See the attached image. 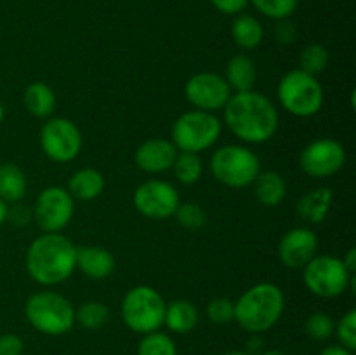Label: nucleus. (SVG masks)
<instances>
[{"label":"nucleus","mask_w":356,"mask_h":355,"mask_svg":"<svg viewBox=\"0 0 356 355\" xmlns=\"http://www.w3.org/2000/svg\"><path fill=\"white\" fill-rule=\"evenodd\" d=\"M222 110L229 131L245 143L268 141L278 129L277 108L261 93L233 94Z\"/></svg>","instance_id":"1"},{"label":"nucleus","mask_w":356,"mask_h":355,"mask_svg":"<svg viewBox=\"0 0 356 355\" xmlns=\"http://www.w3.org/2000/svg\"><path fill=\"white\" fill-rule=\"evenodd\" d=\"M75 268L76 247L61 233H44L28 247L26 270L38 284H61Z\"/></svg>","instance_id":"2"},{"label":"nucleus","mask_w":356,"mask_h":355,"mask_svg":"<svg viewBox=\"0 0 356 355\" xmlns=\"http://www.w3.org/2000/svg\"><path fill=\"white\" fill-rule=\"evenodd\" d=\"M233 306H235L233 320H236L242 329L254 334L264 333L271 329L284 313V292L278 285L261 282L247 289L238 301L233 303Z\"/></svg>","instance_id":"3"},{"label":"nucleus","mask_w":356,"mask_h":355,"mask_svg":"<svg viewBox=\"0 0 356 355\" xmlns=\"http://www.w3.org/2000/svg\"><path fill=\"white\" fill-rule=\"evenodd\" d=\"M28 322L49 336H61L75 324V310L65 296L52 291L35 292L24 305Z\"/></svg>","instance_id":"4"},{"label":"nucleus","mask_w":356,"mask_h":355,"mask_svg":"<svg viewBox=\"0 0 356 355\" xmlns=\"http://www.w3.org/2000/svg\"><path fill=\"white\" fill-rule=\"evenodd\" d=\"M165 301L156 289L138 285L125 294L122 301V317L125 326L139 334L159 331L165 319Z\"/></svg>","instance_id":"5"},{"label":"nucleus","mask_w":356,"mask_h":355,"mask_svg":"<svg viewBox=\"0 0 356 355\" xmlns=\"http://www.w3.org/2000/svg\"><path fill=\"white\" fill-rule=\"evenodd\" d=\"M212 176L229 188H245L254 183L261 173L259 157L252 150L228 145L216 150L211 159Z\"/></svg>","instance_id":"6"},{"label":"nucleus","mask_w":356,"mask_h":355,"mask_svg":"<svg viewBox=\"0 0 356 355\" xmlns=\"http://www.w3.org/2000/svg\"><path fill=\"white\" fill-rule=\"evenodd\" d=\"M278 100L289 113L296 117H312L323 104V89L315 75L292 70L278 84Z\"/></svg>","instance_id":"7"},{"label":"nucleus","mask_w":356,"mask_h":355,"mask_svg":"<svg viewBox=\"0 0 356 355\" xmlns=\"http://www.w3.org/2000/svg\"><path fill=\"white\" fill-rule=\"evenodd\" d=\"M221 136V120L202 110L186 111L172 125V143L186 153H200L211 148Z\"/></svg>","instance_id":"8"},{"label":"nucleus","mask_w":356,"mask_h":355,"mask_svg":"<svg viewBox=\"0 0 356 355\" xmlns=\"http://www.w3.org/2000/svg\"><path fill=\"white\" fill-rule=\"evenodd\" d=\"M343 260L336 256H315L305 267V284L309 292L320 298H336L343 294L351 281Z\"/></svg>","instance_id":"9"},{"label":"nucleus","mask_w":356,"mask_h":355,"mask_svg":"<svg viewBox=\"0 0 356 355\" xmlns=\"http://www.w3.org/2000/svg\"><path fill=\"white\" fill-rule=\"evenodd\" d=\"M40 145L54 162H70L82 148V132L68 118H49L40 131Z\"/></svg>","instance_id":"10"},{"label":"nucleus","mask_w":356,"mask_h":355,"mask_svg":"<svg viewBox=\"0 0 356 355\" xmlns=\"http://www.w3.org/2000/svg\"><path fill=\"white\" fill-rule=\"evenodd\" d=\"M73 197L61 187H49L38 194L33 214L45 233H56L65 228L73 216Z\"/></svg>","instance_id":"11"},{"label":"nucleus","mask_w":356,"mask_h":355,"mask_svg":"<svg viewBox=\"0 0 356 355\" xmlns=\"http://www.w3.org/2000/svg\"><path fill=\"white\" fill-rule=\"evenodd\" d=\"M179 194L170 183L149 180L134 191V205L143 216L152 219H167L179 207Z\"/></svg>","instance_id":"12"},{"label":"nucleus","mask_w":356,"mask_h":355,"mask_svg":"<svg viewBox=\"0 0 356 355\" xmlns=\"http://www.w3.org/2000/svg\"><path fill=\"white\" fill-rule=\"evenodd\" d=\"M346 150L339 141L322 138L312 141L301 153V167L312 178H329L343 169Z\"/></svg>","instance_id":"13"},{"label":"nucleus","mask_w":356,"mask_h":355,"mask_svg":"<svg viewBox=\"0 0 356 355\" xmlns=\"http://www.w3.org/2000/svg\"><path fill=\"white\" fill-rule=\"evenodd\" d=\"M184 94L197 110L212 113V111L222 110L226 106L228 100L232 97V89L225 77L204 72L197 73L188 80L184 86Z\"/></svg>","instance_id":"14"},{"label":"nucleus","mask_w":356,"mask_h":355,"mask_svg":"<svg viewBox=\"0 0 356 355\" xmlns=\"http://www.w3.org/2000/svg\"><path fill=\"white\" fill-rule=\"evenodd\" d=\"M318 251V239L309 228H294L285 233L278 246L280 261L289 268H305Z\"/></svg>","instance_id":"15"},{"label":"nucleus","mask_w":356,"mask_h":355,"mask_svg":"<svg viewBox=\"0 0 356 355\" xmlns=\"http://www.w3.org/2000/svg\"><path fill=\"white\" fill-rule=\"evenodd\" d=\"M177 157V148L174 146L172 141L167 139L153 138L143 143L138 150H136V164L139 169L145 173H163V171L170 169L174 166V160Z\"/></svg>","instance_id":"16"},{"label":"nucleus","mask_w":356,"mask_h":355,"mask_svg":"<svg viewBox=\"0 0 356 355\" xmlns=\"http://www.w3.org/2000/svg\"><path fill=\"white\" fill-rule=\"evenodd\" d=\"M76 267L89 278L103 281L115 270V258L110 251L97 246L76 247Z\"/></svg>","instance_id":"17"},{"label":"nucleus","mask_w":356,"mask_h":355,"mask_svg":"<svg viewBox=\"0 0 356 355\" xmlns=\"http://www.w3.org/2000/svg\"><path fill=\"white\" fill-rule=\"evenodd\" d=\"M257 79L256 63L245 54H238L232 58L226 66L225 80L228 82L229 89H235L236 93H247L252 90Z\"/></svg>","instance_id":"18"},{"label":"nucleus","mask_w":356,"mask_h":355,"mask_svg":"<svg viewBox=\"0 0 356 355\" xmlns=\"http://www.w3.org/2000/svg\"><path fill=\"white\" fill-rule=\"evenodd\" d=\"M332 190L318 188L302 195L298 202V214L309 223H322L332 205Z\"/></svg>","instance_id":"19"},{"label":"nucleus","mask_w":356,"mask_h":355,"mask_svg":"<svg viewBox=\"0 0 356 355\" xmlns=\"http://www.w3.org/2000/svg\"><path fill=\"white\" fill-rule=\"evenodd\" d=\"M254 184H256L257 200L266 207H277L287 195V183L280 174L273 173V171L257 174Z\"/></svg>","instance_id":"20"},{"label":"nucleus","mask_w":356,"mask_h":355,"mask_svg":"<svg viewBox=\"0 0 356 355\" xmlns=\"http://www.w3.org/2000/svg\"><path fill=\"white\" fill-rule=\"evenodd\" d=\"M198 322V310L193 303L186 299H176L165 306V319L163 324L177 334L190 333Z\"/></svg>","instance_id":"21"},{"label":"nucleus","mask_w":356,"mask_h":355,"mask_svg":"<svg viewBox=\"0 0 356 355\" xmlns=\"http://www.w3.org/2000/svg\"><path fill=\"white\" fill-rule=\"evenodd\" d=\"M70 195L79 200H92V198L99 197L104 190V178L99 171L90 169H80L70 178Z\"/></svg>","instance_id":"22"},{"label":"nucleus","mask_w":356,"mask_h":355,"mask_svg":"<svg viewBox=\"0 0 356 355\" xmlns=\"http://www.w3.org/2000/svg\"><path fill=\"white\" fill-rule=\"evenodd\" d=\"M23 103L31 115L38 118H47L54 111V90L44 82H33L26 87L23 94Z\"/></svg>","instance_id":"23"},{"label":"nucleus","mask_w":356,"mask_h":355,"mask_svg":"<svg viewBox=\"0 0 356 355\" xmlns=\"http://www.w3.org/2000/svg\"><path fill=\"white\" fill-rule=\"evenodd\" d=\"M26 195V176L13 162L0 164V198L3 202H19Z\"/></svg>","instance_id":"24"},{"label":"nucleus","mask_w":356,"mask_h":355,"mask_svg":"<svg viewBox=\"0 0 356 355\" xmlns=\"http://www.w3.org/2000/svg\"><path fill=\"white\" fill-rule=\"evenodd\" d=\"M232 37L242 49H256L263 42V24L249 14H240L232 24Z\"/></svg>","instance_id":"25"},{"label":"nucleus","mask_w":356,"mask_h":355,"mask_svg":"<svg viewBox=\"0 0 356 355\" xmlns=\"http://www.w3.org/2000/svg\"><path fill=\"white\" fill-rule=\"evenodd\" d=\"M110 319V310L101 301H87L75 312V320L86 329H101Z\"/></svg>","instance_id":"26"},{"label":"nucleus","mask_w":356,"mask_h":355,"mask_svg":"<svg viewBox=\"0 0 356 355\" xmlns=\"http://www.w3.org/2000/svg\"><path fill=\"white\" fill-rule=\"evenodd\" d=\"M174 173L183 184H193L202 178V160L198 153L181 152L174 160Z\"/></svg>","instance_id":"27"},{"label":"nucleus","mask_w":356,"mask_h":355,"mask_svg":"<svg viewBox=\"0 0 356 355\" xmlns=\"http://www.w3.org/2000/svg\"><path fill=\"white\" fill-rule=\"evenodd\" d=\"M329 59H330L329 51H327L323 45L312 44L301 52V56H299V65H301V68L299 70L316 77L318 73H322L323 70L327 68Z\"/></svg>","instance_id":"28"},{"label":"nucleus","mask_w":356,"mask_h":355,"mask_svg":"<svg viewBox=\"0 0 356 355\" xmlns=\"http://www.w3.org/2000/svg\"><path fill=\"white\" fill-rule=\"evenodd\" d=\"M138 355H177V352L172 338L155 331V333L145 334L139 343Z\"/></svg>","instance_id":"29"},{"label":"nucleus","mask_w":356,"mask_h":355,"mask_svg":"<svg viewBox=\"0 0 356 355\" xmlns=\"http://www.w3.org/2000/svg\"><path fill=\"white\" fill-rule=\"evenodd\" d=\"M252 6L271 19H287L298 9L299 0H249Z\"/></svg>","instance_id":"30"},{"label":"nucleus","mask_w":356,"mask_h":355,"mask_svg":"<svg viewBox=\"0 0 356 355\" xmlns=\"http://www.w3.org/2000/svg\"><path fill=\"white\" fill-rule=\"evenodd\" d=\"M334 320L330 319V315L323 312L312 313V315L306 319L305 322V331L312 340L315 341H325L332 336L334 333Z\"/></svg>","instance_id":"31"},{"label":"nucleus","mask_w":356,"mask_h":355,"mask_svg":"<svg viewBox=\"0 0 356 355\" xmlns=\"http://www.w3.org/2000/svg\"><path fill=\"white\" fill-rule=\"evenodd\" d=\"M176 219L179 221L181 226L186 230H198L205 225V212L195 202H186V204H179V207L174 212Z\"/></svg>","instance_id":"32"},{"label":"nucleus","mask_w":356,"mask_h":355,"mask_svg":"<svg viewBox=\"0 0 356 355\" xmlns=\"http://www.w3.org/2000/svg\"><path fill=\"white\" fill-rule=\"evenodd\" d=\"M344 348L353 352L356 348V310H350L334 329Z\"/></svg>","instance_id":"33"},{"label":"nucleus","mask_w":356,"mask_h":355,"mask_svg":"<svg viewBox=\"0 0 356 355\" xmlns=\"http://www.w3.org/2000/svg\"><path fill=\"white\" fill-rule=\"evenodd\" d=\"M207 317L214 324H228L235 317V306L228 298H216L207 305Z\"/></svg>","instance_id":"34"},{"label":"nucleus","mask_w":356,"mask_h":355,"mask_svg":"<svg viewBox=\"0 0 356 355\" xmlns=\"http://www.w3.org/2000/svg\"><path fill=\"white\" fill-rule=\"evenodd\" d=\"M24 350L23 340L17 334H2L0 336V355H21Z\"/></svg>","instance_id":"35"},{"label":"nucleus","mask_w":356,"mask_h":355,"mask_svg":"<svg viewBox=\"0 0 356 355\" xmlns=\"http://www.w3.org/2000/svg\"><path fill=\"white\" fill-rule=\"evenodd\" d=\"M298 37L296 24L289 19H278V24L275 26V38L280 44H292Z\"/></svg>","instance_id":"36"},{"label":"nucleus","mask_w":356,"mask_h":355,"mask_svg":"<svg viewBox=\"0 0 356 355\" xmlns=\"http://www.w3.org/2000/svg\"><path fill=\"white\" fill-rule=\"evenodd\" d=\"M212 6L218 10H221L222 14H240L247 6H249V0H211Z\"/></svg>","instance_id":"37"},{"label":"nucleus","mask_w":356,"mask_h":355,"mask_svg":"<svg viewBox=\"0 0 356 355\" xmlns=\"http://www.w3.org/2000/svg\"><path fill=\"white\" fill-rule=\"evenodd\" d=\"M7 218H9L13 223H16V225H26V223L31 219V216L28 209L21 207V205H16V207L7 211Z\"/></svg>","instance_id":"38"},{"label":"nucleus","mask_w":356,"mask_h":355,"mask_svg":"<svg viewBox=\"0 0 356 355\" xmlns=\"http://www.w3.org/2000/svg\"><path fill=\"white\" fill-rule=\"evenodd\" d=\"M320 355H353V354H351V350L344 348L343 345H332V347L323 348Z\"/></svg>","instance_id":"39"},{"label":"nucleus","mask_w":356,"mask_h":355,"mask_svg":"<svg viewBox=\"0 0 356 355\" xmlns=\"http://www.w3.org/2000/svg\"><path fill=\"white\" fill-rule=\"evenodd\" d=\"M343 263H344V267L348 268V271H350V274H355L356 271V249L355 247L353 249L348 251V254H346V258L343 260Z\"/></svg>","instance_id":"40"},{"label":"nucleus","mask_w":356,"mask_h":355,"mask_svg":"<svg viewBox=\"0 0 356 355\" xmlns=\"http://www.w3.org/2000/svg\"><path fill=\"white\" fill-rule=\"evenodd\" d=\"M7 211H9V207H7V202H3L2 198H0V225H2V223L7 219Z\"/></svg>","instance_id":"41"},{"label":"nucleus","mask_w":356,"mask_h":355,"mask_svg":"<svg viewBox=\"0 0 356 355\" xmlns=\"http://www.w3.org/2000/svg\"><path fill=\"white\" fill-rule=\"evenodd\" d=\"M263 355H287L284 350H268Z\"/></svg>","instance_id":"42"},{"label":"nucleus","mask_w":356,"mask_h":355,"mask_svg":"<svg viewBox=\"0 0 356 355\" xmlns=\"http://www.w3.org/2000/svg\"><path fill=\"white\" fill-rule=\"evenodd\" d=\"M222 355H250V354H247V352H226V354Z\"/></svg>","instance_id":"43"},{"label":"nucleus","mask_w":356,"mask_h":355,"mask_svg":"<svg viewBox=\"0 0 356 355\" xmlns=\"http://www.w3.org/2000/svg\"><path fill=\"white\" fill-rule=\"evenodd\" d=\"M3 120V106H2V103H0V122Z\"/></svg>","instance_id":"44"}]
</instances>
